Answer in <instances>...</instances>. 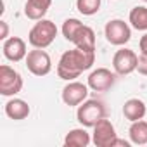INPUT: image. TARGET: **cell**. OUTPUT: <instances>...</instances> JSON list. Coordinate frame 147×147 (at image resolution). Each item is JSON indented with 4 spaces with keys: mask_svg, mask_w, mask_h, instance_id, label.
Returning <instances> with one entry per match:
<instances>
[{
    "mask_svg": "<svg viewBox=\"0 0 147 147\" xmlns=\"http://www.w3.org/2000/svg\"><path fill=\"white\" fill-rule=\"evenodd\" d=\"M76 118L82 126L94 128L102 118H106V106H104V102H100L97 99H88L78 106Z\"/></svg>",
    "mask_w": 147,
    "mask_h": 147,
    "instance_id": "3",
    "label": "cell"
},
{
    "mask_svg": "<svg viewBox=\"0 0 147 147\" xmlns=\"http://www.w3.org/2000/svg\"><path fill=\"white\" fill-rule=\"evenodd\" d=\"M82 26H83V23H82L80 19H76V18H69V19H66L64 24H62V35H64V38H66L67 42H73Z\"/></svg>",
    "mask_w": 147,
    "mask_h": 147,
    "instance_id": "19",
    "label": "cell"
},
{
    "mask_svg": "<svg viewBox=\"0 0 147 147\" xmlns=\"http://www.w3.org/2000/svg\"><path fill=\"white\" fill-rule=\"evenodd\" d=\"M57 36V26L50 19H40L28 35V42L35 49H47Z\"/></svg>",
    "mask_w": 147,
    "mask_h": 147,
    "instance_id": "2",
    "label": "cell"
},
{
    "mask_svg": "<svg viewBox=\"0 0 147 147\" xmlns=\"http://www.w3.org/2000/svg\"><path fill=\"white\" fill-rule=\"evenodd\" d=\"M118 135H116V130H114V125L102 118L95 126H94V135H92V142L97 145V147H114V142H116Z\"/></svg>",
    "mask_w": 147,
    "mask_h": 147,
    "instance_id": "8",
    "label": "cell"
},
{
    "mask_svg": "<svg viewBox=\"0 0 147 147\" xmlns=\"http://www.w3.org/2000/svg\"><path fill=\"white\" fill-rule=\"evenodd\" d=\"M5 114L11 118V119H24L28 118L30 114V106L28 102H24L23 99H11L7 104H5Z\"/></svg>",
    "mask_w": 147,
    "mask_h": 147,
    "instance_id": "14",
    "label": "cell"
},
{
    "mask_svg": "<svg viewBox=\"0 0 147 147\" xmlns=\"http://www.w3.org/2000/svg\"><path fill=\"white\" fill-rule=\"evenodd\" d=\"M94 62H95V50H83L78 47L73 50H66L57 64V76L66 82H73L83 71L90 69Z\"/></svg>",
    "mask_w": 147,
    "mask_h": 147,
    "instance_id": "1",
    "label": "cell"
},
{
    "mask_svg": "<svg viewBox=\"0 0 147 147\" xmlns=\"http://www.w3.org/2000/svg\"><path fill=\"white\" fill-rule=\"evenodd\" d=\"M137 71L140 73V75L147 76V55H145V54H140L138 64H137Z\"/></svg>",
    "mask_w": 147,
    "mask_h": 147,
    "instance_id": "21",
    "label": "cell"
},
{
    "mask_svg": "<svg viewBox=\"0 0 147 147\" xmlns=\"http://www.w3.org/2000/svg\"><path fill=\"white\" fill-rule=\"evenodd\" d=\"M128 135H130L131 144H135V145H145L147 144V121H144V119L131 121Z\"/></svg>",
    "mask_w": 147,
    "mask_h": 147,
    "instance_id": "17",
    "label": "cell"
},
{
    "mask_svg": "<svg viewBox=\"0 0 147 147\" xmlns=\"http://www.w3.org/2000/svg\"><path fill=\"white\" fill-rule=\"evenodd\" d=\"M144 2H145V4H147V0H144Z\"/></svg>",
    "mask_w": 147,
    "mask_h": 147,
    "instance_id": "25",
    "label": "cell"
},
{
    "mask_svg": "<svg viewBox=\"0 0 147 147\" xmlns=\"http://www.w3.org/2000/svg\"><path fill=\"white\" fill-rule=\"evenodd\" d=\"M137 64H138V55L130 49H119L113 57L114 73L119 76H126L133 73L137 69Z\"/></svg>",
    "mask_w": 147,
    "mask_h": 147,
    "instance_id": "7",
    "label": "cell"
},
{
    "mask_svg": "<svg viewBox=\"0 0 147 147\" xmlns=\"http://www.w3.org/2000/svg\"><path fill=\"white\" fill-rule=\"evenodd\" d=\"M147 113V106L144 100L140 99H128L123 106V116L128 119V121H138V119H144Z\"/></svg>",
    "mask_w": 147,
    "mask_h": 147,
    "instance_id": "13",
    "label": "cell"
},
{
    "mask_svg": "<svg viewBox=\"0 0 147 147\" xmlns=\"http://www.w3.org/2000/svg\"><path fill=\"white\" fill-rule=\"evenodd\" d=\"M26 67L35 76H45V75H49L50 69H52L50 55L43 49L30 50L28 55H26Z\"/></svg>",
    "mask_w": 147,
    "mask_h": 147,
    "instance_id": "5",
    "label": "cell"
},
{
    "mask_svg": "<svg viewBox=\"0 0 147 147\" xmlns=\"http://www.w3.org/2000/svg\"><path fill=\"white\" fill-rule=\"evenodd\" d=\"M0 26H2L0 38H2V40H7V36H9V26H7V23H5V21H0Z\"/></svg>",
    "mask_w": 147,
    "mask_h": 147,
    "instance_id": "22",
    "label": "cell"
},
{
    "mask_svg": "<svg viewBox=\"0 0 147 147\" xmlns=\"http://www.w3.org/2000/svg\"><path fill=\"white\" fill-rule=\"evenodd\" d=\"M114 83H116V73H113L107 67H97L95 71H92L88 75V80H87L88 88L95 92H106Z\"/></svg>",
    "mask_w": 147,
    "mask_h": 147,
    "instance_id": "9",
    "label": "cell"
},
{
    "mask_svg": "<svg viewBox=\"0 0 147 147\" xmlns=\"http://www.w3.org/2000/svg\"><path fill=\"white\" fill-rule=\"evenodd\" d=\"M23 90V78L11 66H0V94L4 97H12Z\"/></svg>",
    "mask_w": 147,
    "mask_h": 147,
    "instance_id": "4",
    "label": "cell"
},
{
    "mask_svg": "<svg viewBox=\"0 0 147 147\" xmlns=\"http://www.w3.org/2000/svg\"><path fill=\"white\" fill-rule=\"evenodd\" d=\"M50 5H52V0H26L24 14H26L28 19L40 21L49 12V7Z\"/></svg>",
    "mask_w": 147,
    "mask_h": 147,
    "instance_id": "12",
    "label": "cell"
},
{
    "mask_svg": "<svg viewBox=\"0 0 147 147\" xmlns=\"http://www.w3.org/2000/svg\"><path fill=\"white\" fill-rule=\"evenodd\" d=\"M76 9L83 16H94L100 9V0H76Z\"/></svg>",
    "mask_w": 147,
    "mask_h": 147,
    "instance_id": "20",
    "label": "cell"
},
{
    "mask_svg": "<svg viewBox=\"0 0 147 147\" xmlns=\"http://www.w3.org/2000/svg\"><path fill=\"white\" fill-rule=\"evenodd\" d=\"M114 145H125V147H128V145H130V142H126V140H119V138H116V142H114Z\"/></svg>",
    "mask_w": 147,
    "mask_h": 147,
    "instance_id": "24",
    "label": "cell"
},
{
    "mask_svg": "<svg viewBox=\"0 0 147 147\" xmlns=\"http://www.w3.org/2000/svg\"><path fill=\"white\" fill-rule=\"evenodd\" d=\"M138 47H140V52L147 55V33H145V35L140 38V42H138Z\"/></svg>",
    "mask_w": 147,
    "mask_h": 147,
    "instance_id": "23",
    "label": "cell"
},
{
    "mask_svg": "<svg viewBox=\"0 0 147 147\" xmlns=\"http://www.w3.org/2000/svg\"><path fill=\"white\" fill-rule=\"evenodd\" d=\"M128 21L130 24L138 30V31H147V7H142V5H137L130 11V16H128Z\"/></svg>",
    "mask_w": 147,
    "mask_h": 147,
    "instance_id": "18",
    "label": "cell"
},
{
    "mask_svg": "<svg viewBox=\"0 0 147 147\" xmlns=\"http://www.w3.org/2000/svg\"><path fill=\"white\" fill-rule=\"evenodd\" d=\"M4 55L12 61V62H19L23 59H26L28 55V50H26V42L19 36H11L7 40H4Z\"/></svg>",
    "mask_w": 147,
    "mask_h": 147,
    "instance_id": "11",
    "label": "cell"
},
{
    "mask_svg": "<svg viewBox=\"0 0 147 147\" xmlns=\"http://www.w3.org/2000/svg\"><path fill=\"white\" fill-rule=\"evenodd\" d=\"M88 97V85L80 82H69L62 88V102L66 106H80Z\"/></svg>",
    "mask_w": 147,
    "mask_h": 147,
    "instance_id": "10",
    "label": "cell"
},
{
    "mask_svg": "<svg viewBox=\"0 0 147 147\" xmlns=\"http://www.w3.org/2000/svg\"><path fill=\"white\" fill-rule=\"evenodd\" d=\"M90 142H92V137L85 128L71 130V131H67V135L64 138V144L67 147H87Z\"/></svg>",
    "mask_w": 147,
    "mask_h": 147,
    "instance_id": "16",
    "label": "cell"
},
{
    "mask_svg": "<svg viewBox=\"0 0 147 147\" xmlns=\"http://www.w3.org/2000/svg\"><path fill=\"white\" fill-rule=\"evenodd\" d=\"M104 35H106V40L111 43V45H125L130 42L131 38V30L128 26V23H125L123 19H113L106 24L104 28Z\"/></svg>",
    "mask_w": 147,
    "mask_h": 147,
    "instance_id": "6",
    "label": "cell"
},
{
    "mask_svg": "<svg viewBox=\"0 0 147 147\" xmlns=\"http://www.w3.org/2000/svg\"><path fill=\"white\" fill-rule=\"evenodd\" d=\"M78 49H83V50H95V33L90 26H82L80 31L76 33L75 40H73Z\"/></svg>",
    "mask_w": 147,
    "mask_h": 147,
    "instance_id": "15",
    "label": "cell"
}]
</instances>
